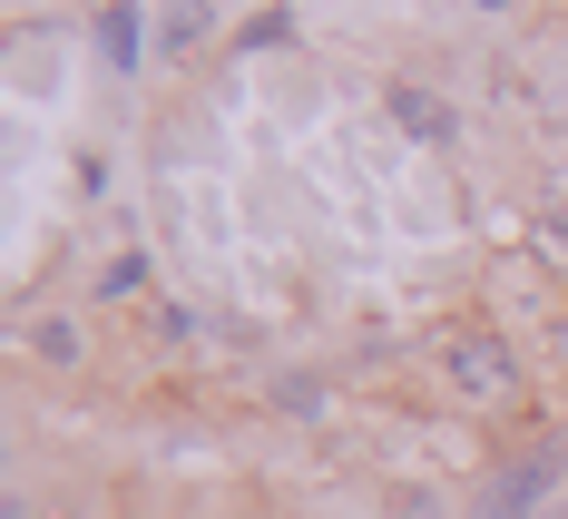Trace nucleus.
<instances>
[{
  "mask_svg": "<svg viewBox=\"0 0 568 519\" xmlns=\"http://www.w3.org/2000/svg\"><path fill=\"white\" fill-rule=\"evenodd\" d=\"M138 285H148V265H138V255H118L109 275H99V294H109V304H128V294H138Z\"/></svg>",
  "mask_w": 568,
  "mask_h": 519,
  "instance_id": "nucleus-4",
  "label": "nucleus"
},
{
  "mask_svg": "<svg viewBox=\"0 0 568 519\" xmlns=\"http://www.w3.org/2000/svg\"><path fill=\"white\" fill-rule=\"evenodd\" d=\"M393 109H402V128H422V138H442V128H452V118H442V109H432V99H422V89H402V99H393Z\"/></svg>",
  "mask_w": 568,
  "mask_h": 519,
  "instance_id": "nucleus-3",
  "label": "nucleus"
},
{
  "mask_svg": "<svg viewBox=\"0 0 568 519\" xmlns=\"http://www.w3.org/2000/svg\"><path fill=\"white\" fill-rule=\"evenodd\" d=\"M442 363H452V383L470 393V403H490V393H510V383H519V363H510V344H500V334H452V353H442Z\"/></svg>",
  "mask_w": 568,
  "mask_h": 519,
  "instance_id": "nucleus-1",
  "label": "nucleus"
},
{
  "mask_svg": "<svg viewBox=\"0 0 568 519\" xmlns=\"http://www.w3.org/2000/svg\"><path fill=\"white\" fill-rule=\"evenodd\" d=\"M99 50H109L118 69H138V10H118V0L99 10Z\"/></svg>",
  "mask_w": 568,
  "mask_h": 519,
  "instance_id": "nucleus-2",
  "label": "nucleus"
}]
</instances>
